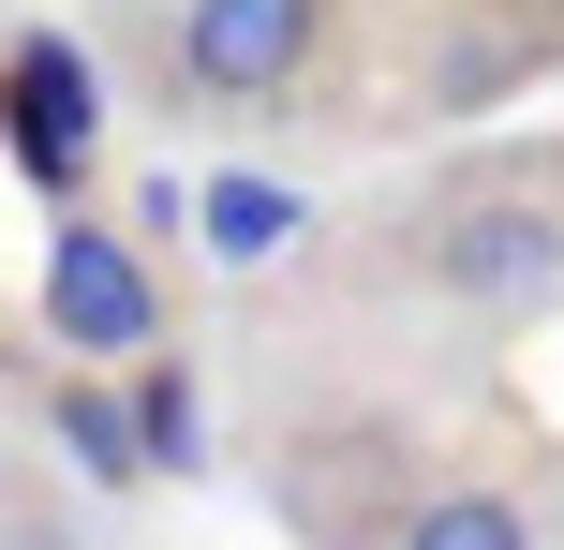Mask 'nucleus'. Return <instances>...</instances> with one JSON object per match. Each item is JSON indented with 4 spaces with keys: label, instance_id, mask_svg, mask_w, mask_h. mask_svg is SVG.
Segmentation results:
<instances>
[{
    "label": "nucleus",
    "instance_id": "obj_9",
    "mask_svg": "<svg viewBox=\"0 0 564 550\" xmlns=\"http://www.w3.org/2000/svg\"><path fill=\"white\" fill-rule=\"evenodd\" d=\"M119 387H134V432H149V476H178V462H194V373H178V357L149 343V357H134V373H119Z\"/></svg>",
    "mask_w": 564,
    "mask_h": 550
},
{
    "label": "nucleus",
    "instance_id": "obj_4",
    "mask_svg": "<svg viewBox=\"0 0 564 550\" xmlns=\"http://www.w3.org/2000/svg\"><path fill=\"white\" fill-rule=\"evenodd\" d=\"M0 149L45 208H89V164H105V75H89L75 30H15L0 45Z\"/></svg>",
    "mask_w": 564,
    "mask_h": 550
},
{
    "label": "nucleus",
    "instance_id": "obj_3",
    "mask_svg": "<svg viewBox=\"0 0 564 550\" xmlns=\"http://www.w3.org/2000/svg\"><path fill=\"white\" fill-rule=\"evenodd\" d=\"M45 343L89 357V373H134L149 343H164V283H149V254L105 224V208H45Z\"/></svg>",
    "mask_w": 564,
    "mask_h": 550
},
{
    "label": "nucleus",
    "instance_id": "obj_5",
    "mask_svg": "<svg viewBox=\"0 0 564 550\" xmlns=\"http://www.w3.org/2000/svg\"><path fill=\"white\" fill-rule=\"evenodd\" d=\"M550 60H564V45H550V30H535V15H520V0H506V15H460L446 45H431L416 105H431V119H476V105H506L520 75H550Z\"/></svg>",
    "mask_w": 564,
    "mask_h": 550
},
{
    "label": "nucleus",
    "instance_id": "obj_11",
    "mask_svg": "<svg viewBox=\"0 0 564 550\" xmlns=\"http://www.w3.org/2000/svg\"><path fill=\"white\" fill-rule=\"evenodd\" d=\"M550 179H564V164H550Z\"/></svg>",
    "mask_w": 564,
    "mask_h": 550
},
{
    "label": "nucleus",
    "instance_id": "obj_1",
    "mask_svg": "<svg viewBox=\"0 0 564 550\" xmlns=\"http://www.w3.org/2000/svg\"><path fill=\"white\" fill-rule=\"evenodd\" d=\"M401 268H416L431 298H460V313H506V327L564 313V179H535V164L431 179V194L401 208Z\"/></svg>",
    "mask_w": 564,
    "mask_h": 550
},
{
    "label": "nucleus",
    "instance_id": "obj_2",
    "mask_svg": "<svg viewBox=\"0 0 564 550\" xmlns=\"http://www.w3.org/2000/svg\"><path fill=\"white\" fill-rule=\"evenodd\" d=\"M327 15L341 0H178L164 15V105H208V119H253L327 60Z\"/></svg>",
    "mask_w": 564,
    "mask_h": 550
},
{
    "label": "nucleus",
    "instance_id": "obj_6",
    "mask_svg": "<svg viewBox=\"0 0 564 550\" xmlns=\"http://www.w3.org/2000/svg\"><path fill=\"white\" fill-rule=\"evenodd\" d=\"M371 550H535V521H520V492H490V476H431V492H401V521Z\"/></svg>",
    "mask_w": 564,
    "mask_h": 550
},
{
    "label": "nucleus",
    "instance_id": "obj_10",
    "mask_svg": "<svg viewBox=\"0 0 564 550\" xmlns=\"http://www.w3.org/2000/svg\"><path fill=\"white\" fill-rule=\"evenodd\" d=\"M520 15H535V30H550V45H564V0H520Z\"/></svg>",
    "mask_w": 564,
    "mask_h": 550
},
{
    "label": "nucleus",
    "instance_id": "obj_8",
    "mask_svg": "<svg viewBox=\"0 0 564 550\" xmlns=\"http://www.w3.org/2000/svg\"><path fill=\"white\" fill-rule=\"evenodd\" d=\"M282 238H297V194L282 179H208V254L224 268H268Z\"/></svg>",
    "mask_w": 564,
    "mask_h": 550
},
{
    "label": "nucleus",
    "instance_id": "obj_7",
    "mask_svg": "<svg viewBox=\"0 0 564 550\" xmlns=\"http://www.w3.org/2000/svg\"><path fill=\"white\" fill-rule=\"evenodd\" d=\"M59 446H75V476H89V492H134V476H149L134 387H59Z\"/></svg>",
    "mask_w": 564,
    "mask_h": 550
}]
</instances>
